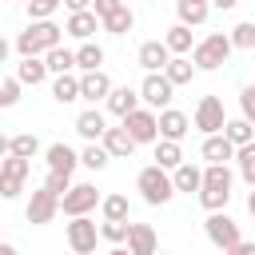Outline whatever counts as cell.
<instances>
[{
  "label": "cell",
  "mask_w": 255,
  "mask_h": 255,
  "mask_svg": "<svg viewBox=\"0 0 255 255\" xmlns=\"http://www.w3.org/2000/svg\"><path fill=\"white\" fill-rule=\"evenodd\" d=\"M60 32H64V28H56L52 20H48V24H28V28L16 36V52H20L24 60H40V56L64 48V44H60Z\"/></svg>",
  "instance_id": "6da1fadb"
},
{
  "label": "cell",
  "mask_w": 255,
  "mask_h": 255,
  "mask_svg": "<svg viewBox=\"0 0 255 255\" xmlns=\"http://www.w3.org/2000/svg\"><path fill=\"white\" fill-rule=\"evenodd\" d=\"M231 32H211V36H203L199 44H195V52H191V64L199 68V72H215V68H223L227 64V56H231Z\"/></svg>",
  "instance_id": "7a4b0ae2"
},
{
  "label": "cell",
  "mask_w": 255,
  "mask_h": 255,
  "mask_svg": "<svg viewBox=\"0 0 255 255\" xmlns=\"http://www.w3.org/2000/svg\"><path fill=\"white\" fill-rule=\"evenodd\" d=\"M135 187H139V195H143V203H151V207H163L171 195H175V179L159 167V163H151V167H143L139 175H135Z\"/></svg>",
  "instance_id": "3957f363"
},
{
  "label": "cell",
  "mask_w": 255,
  "mask_h": 255,
  "mask_svg": "<svg viewBox=\"0 0 255 255\" xmlns=\"http://www.w3.org/2000/svg\"><path fill=\"white\" fill-rule=\"evenodd\" d=\"M203 231H207V239H211V243H215L223 255H227L231 247H239V243H243V235H239V223H235L227 211H215V215H207V219H203Z\"/></svg>",
  "instance_id": "277c9868"
},
{
  "label": "cell",
  "mask_w": 255,
  "mask_h": 255,
  "mask_svg": "<svg viewBox=\"0 0 255 255\" xmlns=\"http://www.w3.org/2000/svg\"><path fill=\"white\" fill-rule=\"evenodd\" d=\"M195 128L203 131V139H207V135H223L227 112H223V100H219V96H203V100L195 104Z\"/></svg>",
  "instance_id": "5b68a950"
},
{
  "label": "cell",
  "mask_w": 255,
  "mask_h": 255,
  "mask_svg": "<svg viewBox=\"0 0 255 255\" xmlns=\"http://www.w3.org/2000/svg\"><path fill=\"white\" fill-rule=\"evenodd\" d=\"M96 203H104V195L96 191V183H76V187L60 199V211H64L68 219H84Z\"/></svg>",
  "instance_id": "8992f818"
},
{
  "label": "cell",
  "mask_w": 255,
  "mask_h": 255,
  "mask_svg": "<svg viewBox=\"0 0 255 255\" xmlns=\"http://www.w3.org/2000/svg\"><path fill=\"white\" fill-rule=\"evenodd\" d=\"M100 239H104V235H100L96 219L84 215V219H72V223H68V247H72V255H92Z\"/></svg>",
  "instance_id": "52a82bcc"
},
{
  "label": "cell",
  "mask_w": 255,
  "mask_h": 255,
  "mask_svg": "<svg viewBox=\"0 0 255 255\" xmlns=\"http://www.w3.org/2000/svg\"><path fill=\"white\" fill-rule=\"evenodd\" d=\"M171 92H175V84H171L163 72H155V76H143V84H139V100H143L147 108H159V112H167V104H171Z\"/></svg>",
  "instance_id": "ba28073f"
},
{
  "label": "cell",
  "mask_w": 255,
  "mask_h": 255,
  "mask_svg": "<svg viewBox=\"0 0 255 255\" xmlns=\"http://www.w3.org/2000/svg\"><path fill=\"white\" fill-rule=\"evenodd\" d=\"M124 128H128V135H131L135 143H159V116H155L151 108H139L135 116H128Z\"/></svg>",
  "instance_id": "9c48e42d"
},
{
  "label": "cell",
  "mask_w": 255,
  "mask_h": 255,
  "mask_svg": "<svg viewBox=\"0 0 255 255\" xmlns=\"http://www.w3.org/2000/svg\"><path fill=\"white\" fill-rule=\"evenodd\" d=\"M28 171H32V163H28V159L8 155V159L0 163V195H4V199H16V195H20V187H24V179H28Z\"/></svg>",
  "instance_id": "30bf717a"
},
{
  "label": "cell",
  "mask_w": 255,
  "mask_h": 255,
  "mask_svg": "<svg viewBox=\"0 0 255 255\" xmlns=\"http://www.w3.org/2000/svg\"><path fill=\"white\" fill-rule=\"evenodd\" d=\"M56 211H60V195H52L48 187L32 191V199H28V207H24V215H28V223H32V227L52 223V219H56Z\"/></svg>",
  "instance_id": "8fae6325"
},
{
  "label": "cell",
  "mask_w": 255,
  "mask_h": 255,
  "mask_svg": "<svg viewBox=\"0 0 255 255\" xmlns=\"http://www.w3.org/2000/svg\"><path fill=\"white\" fill-rule=\"evenodd\" d=\"M135 60H139V68H143L147 76H155V72H167V64H171L175 56L167 52V44H163V40H143V44H139V52H135Z\"/></svg>",
  "instance_id": "7c38bea8"
},
{
  "label": "cell",
  "mask_w": 255,
  "mask_h": 255,
  "mask_svg": "<svg viewBox=\"0 0 255 255\" xmlns=\"http://www.w3.org/2000/svg\"><path fill=\"white\" fill-rule=\"evenodd\" d=\"M199 151H203L207 167H227V159H235V155H239V147H235L227 135H207Z\"/></svg>",
  "instance_id": "4fadbf2b"
},
{
  "label": "cell",
  "mask_w": 255,
  "mask_h": 255,
  "mask_svg": "<svg viewBox=\"0 0 255 255\" xmlns=\"http://www.w3.org/2000/svg\"><path fill=\"white\" fill-rule=\"evenodd\" d=\"M139 104H143V100H139V92H135V88H128V84H124V88H116V92L108 96V112H112V116H120V124H124L128 116H135V112H139Z\"/></svg>",
  "instance_id": "5bb4252c"
},
{
  "label": "cell",
  "mask_w": 255,
  "mask_h": 255,
  "mask_svg": "<svg viewBox=\"0 0 255 255\" xmlns=\"http://www.w3.org/2000/svg\"><path fill=\"white\" fill-rule=\"evenodd\" d=\"M44 159H48V171H52V175H68V179H72V171H76V163H80V155H76L68 143H52V147L44 151Z\"/></svg>",
  "instance_id": "9a60e30c"
},
{
  "label": "cell",
  "mask_w": 255,
  "mask_h": 255,
  "mask_svg": "<svg viewBox=\"0 0 255 255\" xmlns=\"http://www.w3.org/2000/svg\"><path fill=\"white\" fill-rule=\"evenodd\" d=\"M128 251H131V255H159V239H155V227H151V223H131V235H128Z\"/></svg>",
  "instance_id": "2e32d148"
},
{
  "label": "cell",
  "mask_w": 255,
  "mask_h": 255,
  "mask_svg": "<svg viewBox=\"0 0 255 255\" xmlns=\"http://www.w3.org/2000/svg\"><path fill=\"white\" fill-rule=\"evenodd\" d=\"M76 131L88 139V143H104V135H108V120H104V112H96V108H88V112H80L76 116Z\"/></svg>",
  "instance_id": "e0dca14e"
},
{
  "label": "cell",
  "mask_w": 255,
  "mask_h": 255,
  "mask_svg": "<svg viewBox=\"0 0 255 255\" xmlns=\"http://www.w3.org/2000/svg\"><path fill=\"white\" fill-rule=\"evenodd\" d=\"M187 128H191V120H187L179 108H167V112H159V139H171V143H179V139L187 135Z\"/></svg>",
  "instance_id": "ac0fdd59"
},
{
  "label": "cell",
  "mask_w": 255,
  "mask_h": 255,
  "mask_svg": "<svg viewBox=\"0 0 255 255\" xmlns=\"http://www.w3.org/2000/svg\"><path fill=\"white\" fill-rule=\"evenodd\" d=\"M135 147H139V143L128 135V128H124V124H120V128H108V135H104V151H108L112 159H128Z\"/></svg>",
  "instance_id": "d6986e66"
},
{
  "label": "cell",
  "mask_w": 255,
  "mask_h": 255,
  "mask_svg": "<svg viewBox=\"0 0 255 255\" xmlns=\"http://www.w3.org/2000/svg\"><path fill=\"white\" fill-rule=\"evenodd\" d=\"M100 28V16L88 8V12H72L68 16V24H64V32L68 36H76V40H84V44H92V32Z\"/></svg>",
  "instance_id": "ffe728a7"
},
{
  "label": "cell",
  "mask_w": 255,
  "mask_h": 255,
  "mask_svg": "<svg viewBox=\"0 0 255 255\" xmlns=\"http://www.w3.org/2000/svg\"><path fill=\"white\" fill-rule=\"evenodd\" d=\"M116 88H112V80H108V72H88V76H80V96L84 100H108Z\"/></svg>",
  "instance_id": "44dd1931"
},
{
  "label": "cell",
  "mask_w": 255,
  "mask_h": 255,
  "mask_svg": "<svg viewBox=\"0 0 255 255\" xmlns=\"http://www.w3.org/2000/svg\"><path fill=\"white\" fill-rule=\"evenodd\" d=\"M4 151H8V155H16V159H32V155L40 151V139H36L32 131H16V135H8V139H4Z\"/></svg>",
  "instance_id": "7402d4cb"
},
{
  "label": "cell",
  "mask_w": 255,
  "mask_h": 255,
  "mask_svg": "<svg viewBox=\"0 0 255 255\" xmlns=\"http://www.w3.org/2000/svg\"><path fill=\"white\" fill-rule=\"evenodd\" d=\"M175 16H179L183 28H195V24H203V20L211 16V8H207L203 0H179V4H175Z\"/></svg>",
  "instance_id": "603a6c76"
},
{
  "label": "cell",
  "mask_w": 255,
  "mask_h": 255,
  "mask_svg": "<svg viewBox=\"0 0 255 255\" xmlns=\"http://www.w3.org/2000/svg\"><path fill=\"white\" fill-rule=\"evenodd\" d=\"M52 100H56V104H76V100H84V96H80V76H56V80H52Z\"/></svg>",
  "instance_id": "cb8c5ba5"
},
{
  "label": "cell",
  "mask_w": 255,
  "mask_h": 255,
  "mask_svg": "<svg viewBox=\"0 0 255 255\" xmlns=\"http://www.w3.org/2000/svg\"><path fill=\"white\" fill-rule=\"evenodd\" d=\"M155 163H159L163 171H179V167H183V147L171 143V139H159V143H155Z\"/></svg>",
  "instance_id": "d4e9b609"
},
{
  "label": "cell",
  "mask_w": 255,
  "mask_h": 255,
  "mask_svg": "<svg viewBox=\"0 0 255 255\" xmlns=\"http://www.w3.org/2000/svg\"><path fill=\"white\" fill-rule=\"evenodd\" d=\"M171 179H175V191H203V167H195V163H183L179 171H171Z\"/></svg>",
  "instance_id": "484cf974"
},
{
  "label": "cell",
  "mask_w": 255,
  "mask_h": 255,
  "mask_svg": "<svg viewBox=\"0 0 255 255\" xmlns=\"http://www.w3.org/2000/svg\"><path fill=\"white\" fill-rule=\"evenodd\" d=\"M131 24H135V16H131V8H128V4H116V12H112V16H104V32H112V36H128V32H131Z\"/></svg>",
  "instance_id": "4316f807"
},
{
  "label": "cell",
  "mask_w": 255,
  "mask_h": 255,
  "mask_svg": "<svg viewBox=\"0 0 255 255\" xmlns=\"http://www.w3.org/2000/svg\"><path fill=\"white\" fill-rule=\"evenodd\" d=\"M163 44H167V52H171V56L195 52V44H191V28H183V24H171V28H167V36H163Z\"/></svg>",
  "instance_id": "83f0119b"
},
{
  "label": "cell",
  "mask_w": 255,
  "mask_h": 255,
  "mask_svg": "<svg viewBox=\"0 0 255 255\" xmlns=\"http://www.w3.org/2000/svg\"><path fill=\"white\" fill-rule=\"evenodd\" d=\"M100 64H104V48H100V44H80V48H76V68H80L84 76H88V72H104Z\"/></svg>",
  "instance_id": "f1b7e54d"
},
{
  "label": "cell",
  "mask_w": 255,
  "mask_h": 255,
  "mask_svg": "<svg viewBox=\"0 0 255 255\" xmlns=\"http://www.w3.org/2000/svg\"><path fill=\"white\" fill-rule=\"evenodd\" d=\"M16 80L36 88V84L48 80V64H44V60H20V64H16Z\"/></svg>",
  "instance_id": "f546056e"
},
{
  "label": "cell",
  "mask_w": 255,
  "mask_h": 255,
  "mask_svg": "<svg viewBox=\"0 0 255 255\" xmlns=\"http://www.w3.org/2000/svg\"><path fill=\"white\" fill-rule=\"evenodd\" d=\"M195 72H199V68H195L187 56H175V60L167 64V72H163V76H167L175 88H183V84H191V80H195Z\"/></svg>",
  "instance_id": "4dcf8cb0"
},
{
  "label": "cell",
  "mask_w": 255,
  "mask_h": 255,
  "mask_svg": "<svg viewBox=\"0 0 255 255\" xmlns=\"http://www.w3.org/2000/svg\"><path fill=\"white\" fill-rule=\"evenodd\" d=\"M223 135H227V139H231L235 147H247V143H255V124H247L243 116H239V120H227Z\"/></svg>",
  "instance_id": "1f68e13d"
},
{
  "label": "cell",
  "mask_w": 255,
  "mask_h": 255,
  "mask_svg": "<svg viewBox=\"0 0 255 255\" xmlns=\"http://www.w3.org/2000/svg\"><path fill=\"white\" fill-rule=\"evenodd\" d=\"M100 211H104V219H108V223H128V215H131L128 195H104Z\"/></svg>",
  "instance_id": "d6a6232c"
},
{
  "label": "cell",
  "mask_w": 255,
  "mask_h": 255,
  "mask_svg": "<svg viewBox=\"0 0 255 255\" xmlns=\"http://www.w3.org/2000/svg\"><path fill=\"white\" fill-rule=\"evenodd\" d=\"M44 64H48V72H52V76H72V68H76V52L56 48V52H48V56H44Z\"/></svg>",
  "instance_id": "836d02e7"
},
{
  "label": "cell",
  "mask_w": 255,
  "mask_h": 255,
  "mask_svg": "<svg viewBox=\"0 0 255 255\" xmlns=\"http://www.w3.org/2000/svg\"><path fill=\"white\" fill-rule=\"evenodd\" d=\"M203 191H223V195H231V171H227V167H203Z\"/></svg>",
  "instance_id": "e575fe53"
},
{
  "label": "cell",
  "mask_w": 255,
  "mask_h": 255,
  "mask_svg": "<svg viewBox=\"0 0 255 255\" xmlns=\"http://www.w3.org/2000/svg\"><path fill=\"white\" fill-rule=\"evenodd\" d=\"M108 159H112V155L104 151V143H88V147L80 151V163H84V167H92V171H104V167H108Z\"/></svg>",
  "instance_id": "d590c367"
},
{
  "label": "cell",
  "mask_w": 255,
  "mask_h": 255,
  "mask_svg": "<svg viewBox=\"0 0 255 255\" xmlns=\"http://www.w3.org/2000/svg\"><path fill=\"white\" fill-rule=\"evenodd\" d=\"M231 44H235V48H243V52H251V48H255V20L235 24V28H231Z\"/></svg>",
  "instance_id": "8d00e7d4"
},
{
  "label": "cell",
  "mask_w": 255,
  "mask_h": 255,
  "mask_svg": "<svg viewBox=\"0 0 255 255\" xmlns=\"http://www.w3.org/2000/svg\"><path fill=\"white\" fill-rule=\"evenodd\" d=\"M235 159H239V175H243V179H247V187L255 191V143L239 147V155H235Z\"/></svg>",
  "instance_id": "74e56055"
},
{
  "label": "cell",
  "mask_w": 255,
  "mask_h": 255,
  "mask_svg": "<svg viewBox=\"0 0 255 255\" xmlns=\"http://www.w3.org/2000/svg\"><path fill=\"white\" fill-rule=\"evenodd\" d=\"M56 8H60V0H32V4H28V20H32V24H48Z\"/></svg>",
  "instance_id": "f35d334b"
},
{
  "label": "cell",
  "mask_w": 255,
  "mask_h": 255,
  "mask_svg": "<svg viewBox=\"0 0 255 255\" xmlns=\"http://www.w3.org/2000/svg\"><path fill=\"white\" fill-rule=\"evenodd\" d=\"M100 235H104L108 243L124 247V243H128V235H131V223H108V219H104V223H100Z\"/></svg>",
  "instance_id": "ab89813d"
},
{
  "label": "cell",
  "mask_w": 255,
  "mask_h": 255,
  "mask_svg": "<svg viewBox=\"0 0 255 255\" xmlns=\"http://www.w3.org/2000/svg\"><path fill=\"white\" fill-rule=\"evenodd\" d=\"M20 88H24V84H20L16 76H8V80H0V108H12V104L20 100Z\"/></svg>",
  "instance_id": "60d3db41"
},
{
  "label": "cell",
  "mask_w": 255,
  "mask_h": 255,
  "mask_svg": "<svg viewBox=\"0 0 255 255\" xmlns=\"http://www.w3.org/2000/svg\"><path fill=\"white\" fill-rule=\"evenodd\" d=\"M239 108H243V120L255 124V84H243V92H239Z\"/></svg>",
  "instance_id": "b9f144b4"
},
{
  "label": "cell",
  "mask_w": 255,
  "mask_h": 255,
  "mask_svg": "<svg viewBox=\"0 0 255 255\" xmlns=\"http://www.w3.org/2000/svg\"><path fill=\"white\" fill-rule=\"evenodd\" d=\"M44 187H48L52 195H60V199H64V195H68V191H72L76 183H72L68 175H52V171H48V179H44Z\"/></svg>",
  "instance_id": "7bdbcfd3"
},
{
  "label": "cell",
  "mask_w": 255,
  "mask_h": 255,
  "mask_svg": "<svg viewBox=\"0 0 255 255\" xmlns=\"http://www.w3.org/2000/svg\"><path fill=\"white\" fill-rule=\"evenodd\" d=\"M227 255H255V243H247V239H243V243H239V247H231Z\"/></svg>",
  "instance_id": "ee69618b"
},
{
  "label": "cell",
  "mask_w": 255,
  "mask_h": 255,
  "mask_svg": "<svg viewBox=\"0 0 255 255\" xmlns=\"http://www.w3.org/2000/svg\"><path fill=\"white\" fill-rule=\"evenodd\" d=\"M0 255H16V247L12 243H0Z\"/></svg>",
  "instance_id": "f6af8a7d"
},
{
  "label": "cell",
  "mask_w": 255,
  "mask_h": 255,
  "mask_svg": "<svg viewBox=\"0 0 255 255\" xmlns=\"http://www.w3.org/2000/svg\"><path fill=\"white\" fill-rule=\"evenodd\" d=\"M247 211H251V219H255V191L247 195Z\"/></svg>",
  "instance_id": "bcb514c9"
},
{
  "label": "cell",
  "mask_w": 255,
  "mask_h": 255,
  "mask_svg": "<svg viewBox=\"0 0 255 255\" xmlns=\"http://www.w3.org/2000/svg\"><path fill=\"white\" fill-rule=\"evenodd\" d=\"M108 255H131V251H128V247H112Z\"/></svg>",
  "instance_id": "7dc6e473"
},
{
  "label": "cell",
  "mask_w": 255,
  "mask_h": 255,
  "mask_svg": "<svg viewBox=\"0 0 255 255\" xmlns=\"http://www.w3.org/2000/svg\"><path fill=\"white\" fill-rule=\"evenodd\" d=\"M159 255H167V251H159Z\"/></svg>",
  "instance_id": "c3c4849f"
}]
</instances>
